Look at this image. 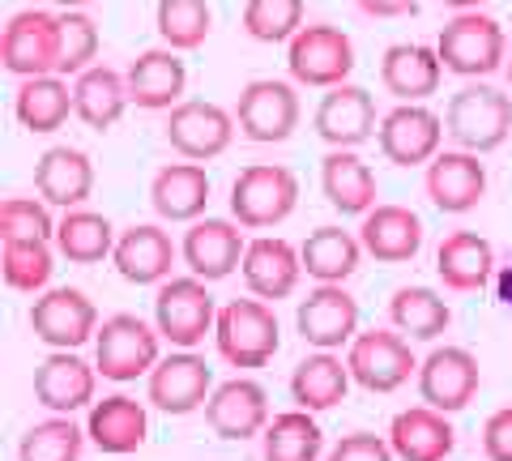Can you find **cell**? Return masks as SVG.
Wrapping results in <instances>:
<instances>
[{
	"instance_id": "obj_5",
	"label": "cell",
	"mask_w": 512,
	"mask_h": 461,
	"mask_svg": "<svg viewBox=\"0 0 512 461\" xmlns=\"http://www.w3.org/2000/svg\"><path fill=\"white\" fill-rule=\"evenodd\" d=\"M436 52L444 60L448 73L457 77H470V82H478V77H491L495 69L508 65V39H504V26L487 18V13H457L453 22H444L440 39H436Z\"/></svg>"
},
{
	"instance_id": "obj_6",
	"label": "cell",
	"mask_w": 512,
	"mask_h": 461,
	"mask_svg": "<svg viewBox=\"0 0 512 461\" xmlns=\"http://www.w3.org/2000/svg\"><path fill=\"white\" fill-rule=\"evenodd\" d=\"M154 325L163 333V342H171L175 351H197L205 342V333H214L218 325V304L210 295V282L201 278H167L154 295Z\"/></svg>"
},
{
	"instance_id": "obj_16",
	"label": "cell",
	"mask_w": 512,
	"mask_h": 461,
	"mask_svg": "<svg viewBox=\"0 0 512 461\" xmlns=\"http://www.w3.org/2000/svg\"><path fill=\"white\" fill-rule=\"evenodd\" d=\"M478 385H483V372H478V359L466 346H436L419 363V397L423 406L440 410V415L466 410L474 402Z\"/></svg>"
},
{
	"instance_id": "obj_11",
	"label": "cell",
	"mask_w": 512,
	"mask_h": 461,
	"mask_svg": "<svg viewBox=\"0 0 512 461\" xmlns=\"http://www.w3.org/2000/svg\"><path fill=\"white\" fill-rule=\"evenodd\" d=\"M0 60L13 77H47L60 69V18L47 9L13 13L0 39Z\"/></svg>"
},
{
	"instance_id": "obj_12",
	"label": "cell",
	"mask_w": 512,
	"mask_h": 461,
	"mask_svg": "<svg viewBox=\"0 0 512 461\" xmlns=\"http://www.w3.org/2000/svg\"><path fill=\"white\" fill-rule=\"evenodd\" d=\"M299 338L316 346V351H342L359 338V304L342 282H316L308 299H299L295 312Z\"/></svg>"
},
{
	"instance_id": "obj_51",
	"label": "cell",
	"mask_w": 512,
	"mask_h": 461,
	"mask_svg": "<svg viewBox=\"0 0 512 461\" xmlns=\"http://www.w3.org/2000/svg\"><path fill=\"white\" fill-rule=\"evenodd\" d=\"M504 77H508V94H512V56H508V65H504Z\"/></svg>"
},
{
	"instance_id": "obj_44",
	"label": "cell",
	"mask_w": 512,
	"mask_h": 461,
	"mask_svg": "<svg viewBox=\"0 0 512 461\" xmlns=\"http://www.w3.org/2000/svg\"><path fill=\"white\" fill-rule=\"evenodd\" d=\"M94 56H99V26L94 18H86L82 9H64L60 13V77H82L86 69H94Z\"/></svg>"
},
{
	"instance_id": "obj_2",
	"label": "cell",
	"mask_w": 512,
	"mask_h": 461,
	"mask_svg": "<svg viewBox=\"0 0 512 461\" xmlns=\"http://www.w3.org/2000/svg\"><path fill=\"white\" fill-rule=\"evenodd\" d=\"M158 359H163V333L133 312L107 316L99 333H94V368H99L103 380L128 385L137 376H150L158 368Z\"/></svg>"
},
{
	"instance_id": "obj_14",
	"label": "cell",
	"mask_w": 512,
	"mask_h": 461,
	"mask_svg": "<svg viewBox=\"0 0 512 461\" xmlns=\"http://www.w3.org/2000/svg\"><path fill=\"white\" fill-rule=\"evenodd\" d=\"M214 393V372L197 351H171L158 359V368L150 372L146 385V402L163 415H192L205 410Z\"/></svg>"
},
{
	"instance_id": "obj_43",
	"label": "cell",
	"mask_w": 512,
	"mask_h": 461,
	"mask_svg": "<svg viewBox=\"0 0 512 461\" xmlns=\"http://www.w3.org/2000/svg\"><path fill=\"white\" fill-rule=\"evenodd\" d=\"M244 30L256 43H291L303 30V0H248Z\"/></svg>"
},
{
	"instance_id": "obj_29",
	"label": "cell",
	"mask_w": 512,
	"mask_h": 461,
	"mask_svg": "<svg viewBox=\"0 0 512 461\" xmlns=\"http://www.w3.org/2000/svg\"><path fill=\"white\" fill-rule=\"evenodd\" d=\"M150 205L163 222H197L210 205V176L201 163H167L150 180Z\"/></svg>"
},
{
	"instance_id": "obj_22",
	"label": "cell",
	"mask_w": 512,
	"mask_h": 461,
	"mask_svg": "<svg viewBox=\"0 0 512 461\" xmlns=\"http://www.w3.org/2000/svg\"><path fill=\"white\" fill-rule=\"evenodd\" d=\"M35 193L52 210H82L94 193V163L77 146H52L35 163Z\"/></svg>"
},
{
	"instance_id": "obj_4",
	"label": "cell",
	"mask_w": 512,
	"mask_h": 461,
	"mask_svg": "<svg viewBox=\"0 0 512 461\" xmlns=\"http://www.w3.org/2000/svg\"><path fill=\"white\" fill-rule=\"evenodd\" d=\"M299 205V176L282 163H252L231 184V218L244 231L278 227Z\"/></svg>"
},
{
	"instance_id": "obj_23",
	"label": "cell",
	"mask_w": 512,
	"mask_h": 461,
	"mask_svg": "<svg viewBox=\"0 0 512 461\" xmlns=\"http://www.w3.org/2000/svg\"><path fill=\"white\" fill-rule=\"evenodd\" d=\"M244 282L256 299H286L299 286L303 278V257L291 240L282 235H261V240H248V252H244Z\"/></svg>"
},
{
	"instance_id": "obj_24",
	"label": "cell",
	"mask_w": 512,
	"mask_h": 461,
	"mask_svg": "<svg viewBox=\"0 0 512 461\" xmlns=\"http://www.w3.org/2000/svg\"><path fill=\"white\" fill-rule=\"evenodd\" d=\"M440 77H444V60L427 43H393L380 60V86L397 103H427L440 90Z\"/></svg>"
},
{
	"instance_id": "obj_3",
	"label": "cell",
	"mask_w": 512,
	"mask_h": 461,
	"mask_svg": "<svg viewBox=\"0 0 512 461\" xmlns=\"http://www.w3.org/2000/svg\"><path fill=\"white\" fill-rule=\"evenodd\" d=\"M214 342L231 368H265L282 346V329L265 299H231L218 308Z\"/></svg>"
},
{
	"instance_id": "obj_45",
	"label": "cell",
	"mask_w": 512,
	"mask_h": 461,
	"mask_svg": "<svg viewBox=\"0 0 512 461\" xmlns=\"http://www.w3.org/2000/svg\"><path fill=\"white\" fill-rule=\"evenodd\" d=\"M0 240H52L56 244L52 205L35 197H9L0 205Z\"/></svg>"
},
{
	"instance_id": "obj_26",
	"label": "cell",
	"mask_w": 512,
	"mask_h": 461,
	"mask_svg": "<svg viewBox=\"0 0 512 461\" xmlns=\"http://www.w3.org/2000/svg\"><path fill=\"white\" fill-rule=\"evenodd\" d=\"M86 436L99 453H111V457H124V453H137L141 444L150 436V415L137 397L128 393H111L103 402L90 406L86 415Z\"/></svg>"
},
{
	"instance_id": "obj_7",
	"label": "cell",
	"mask_w": 512,
	"mask_h": 461,
	"mask_svg": "<svg viewBox=\"0 0 512 461\" xmlns=\"http://www.w3.org/2000/svg\"><path fill=\"white\" fill-rule=\"evenodd\" d=\"M286 69H291L299 86H312V90L346 86V77L355 73V43H350L346 30L329 22L303 26L291 39V47H286Z\"/></svg>"
},
{
	"instance_id": "obj_18",
	"label": "cell",
	"mask_w": 512,
	"mask_h": 461,
	"mask_svg": "<svg viewBox=\"0 0 512 461\" xmlns=\"http://www.w3.org/2000/svg\"><path fill=\"white\" fill-rule=\"evenodd\" d=\"M244 252H248L244 231L227 218H197L184 231V244H180V257L188 265V274L201 278V282L231 278L235 269L244 265Z\"/></svg>"
},
{
	"instance_id": "obj_41",
	"label": "cell",
	"mask_w": 512,
	"mask_h": 461,
	"mask_svg": "<svg viewBox=\"0 0 512 461\" xmlns=\"http://www.w3.org/2000/svg\"><path fill=\"white\" fill-rule=\"evenodd\" d=\"M56 252L52 240H5V252H0V274L13 291L22 295H43L47 282H52V265Z\"/></svg>"
},
{
	"instance_id": "obj_46",
	"label": "cell",
	"mask_w": 512,
	"mask_h": 461,
	"mask_svg": "<svg viewBox=\"0 0 512 461\" xmlns=\"http://www.w3.org/2000/svg\"><path fill=\"white\" fill-rule=\"evenodd\" d=\"M325 461H397L389 436H376V432H350L329 449Z\"/></svg>"
},
{
	"instance_id": "obj_10",
	"label": "cell",
	"mask_w": 512,
	"mask_h": 461,
	"mask_svg": "<svg viewBox=\"0 0 512 461\" xmlns=\"http://www.w3.org/2000/svg\"><path fill=\"white\" fill-rule=\"evenodd\" d=\"M30 329L52 351H82L99 333V308L77 286H52L30 304Z\"/></svg>"
},
{
	"instance_id": "obj_17",
	"label": "cell",
	"mask_w": 512,
	"mask_h": 461,
	"mask_svg": "<svg viewBox=\"0 0 512 461\" xmlns=\"http://www.w3.org/2000/svg\"><path fill=\"white\" fill-rule=\"evenodd\" d=\"M316 137L333 150H359L363 141H372L380 133L376 120V99L363 86H333L325 99L316 103Z\"/></svg>"
},
{
	"instance_id": "obj_35",
	"label": "cell",
	"mask_w": 512,
	"mask_h": 461,
	"mask_svg": "<svg viewBox=\"0 0 512 461\" xmlns=\"http://www.w3.org/2000/svg\"><path fill=\"white\" fill-rule=\"evenodd\" d=\"M73 103H77V120L90 124L94 133H107L111 124L124 116L128 99V77L111 65H94L82 77H73Z\"/></svg>"
},
{
	"instance_id": "obj_49",
	"label": "cell",
	"mask_w": 512,
	"mask_h": 461,
	"mask_svg": "<svg viewBox=\"0 0 512 461\" xmlns=\"http://www.w3.org/2000/svg\"><path fill=\"white\" fill-rule=\"evenodd\" d=\"M440 5L457 9V13H470V9H478V5H483V0H440Z\"/></svg>"
},
{
	"instance_id": "obj_38",
	"label": "cell",
	"mask_w": 512,
	"mask_h": 461,
	"mask_svg": "<svg viewBox=\"0 0 512 461\" xmlns=\"http://www.w3.org/2000/svg\"><path fill=\"white\" fill-rule=\"evenodd\" d=\"M389 321L397 333H406L414 342H436L440 333L453 325V308L448 299L436 295L431 286H402L389 299Z\"/></svg>"
},
{
	"instance_id": "obj_48",
	"label": "cell",
	"mask_w": 512,
	"mask_h": 461,
	"mask_svg": "<svg viewBox=\"0 0 512 461\" xmlns=\"http://www.w3.org/2000/svg\"><path fill=\"white\" fill-rule=\"evenodd\" d=\"M359 9L367 18H406L419 9V0H359Z\"/></svg>"
},
{
	"instance_id": "obj_32",
	"label": "cell",
	"mask_w": 512,
	"mask_h": 461,
	"mask_svg": "<svg viewBox=\"0 0 512 461\" xmlns=\"http://www.w3.org/2000/svg\"><path fill=\"white\" fill-rule=\"evenodd\" d=\"M13 116H18V124H22L26 133H39V137L64 129V120L77 116L69 77H60V73L22 77L18 99H13Z\"/></svg>"
},
{
	"instance_id": "obj_42",
	"label": "cell",
	"mask_w": 512,
	"mask_h": 461,
	"mask_svg": "<svg viewBox=\"0 0 512 461\" xmlns=\"http://www.w3.org/2000/svg\"><path fill=\"white\" fill-rule=\"evenodd\" d=\"M154 26H158V39H163L171 52H192V47H201L210 39L214 13L205 0H158Z\"/></svg>"
},
{
	"instance_id": "obj_39",
	"label": "cell",
	"mask_w": 512,
	"mask_h": 461,
	"mask_svg": "<svg viewBox=\"0 0 512 461\" xmlns=\"http://www.w3.org/2000/svg\"><path fill=\"white\" fill-rule=\"evenodd\" d=\"M325 453V432L308 410H286L274 415L269 427L261 432V457L265 461H320Z\"/></svg>"
},
{
	"instance_id": "obj_21",
	"label": "cell",
	"mask_w": 512,
	"mask_h": 461,
	"mask_svg": "<svg viewBox=\"0 0 512 461\" xmlns=\"http://www.w3.org/2000/svg\"><path fill=\"white\" fill-rule=\"evenodd\" d=\"M423 184L440 214H470L487 197V167L470 150H440L427 163Z\"/></svg>"
},
{
	"instance_id": "obj_50",
	"label": "cell",
	"mask_w": 512,
	"mask_h": 461,
	"mask_svg": "<svg viewBox=\"0 0 512 461\" xmlns=\"http://www.w3.org/2000/svg\"><path fill=\"white\" fill-rule=\"evenodd\" d=\"M52 5H60V9H86L90 0H52Z\"/></svg>"
},
{
	"instance_id": "obj_20",
	"label": "cell",
	"mask_w": 512,
	"mask_h": 461,
	"mask_svg": "<svg viewBox=\"0 0 512 461\" xmlns=\"http://www.w3.org/2000/svg\"><path fill=\"white\" fill-rule=\"evenodd\" d=\"M94 389H99V368H90L77 351H52L35 368V402L52 415H77L94 406Z\"/></svg>"
},
{
	"instance_id": "obj_30",
	"label": "cell",
	"mask_w": 512,
	"mask_h": 461,
	"mask_svg": "<svg viewBox=\"0 0 512 461\" xmlns=\"http://www.w3.org/2000/svg\"><path fill=\"white\" fill-rule=\"evenodd\" d=\"M389 444L397 461H444L448 453L457 449V432L448 415L431 406H410V410H397L393 423H389Z\"/></svg>"
},
{
	"instance_id": "obj_1",
	"label": "cell",
	"mask_w": 512,
	"mask_h": 461,
	"mask_svg": "<svg viewBox=\"0 0 512 461\" xmlns=\"http://www.w3.org/2000/svg\"><path fill=\"white\" fill-rule=\"evenodd\" d=\"M444 133L470 154L500 150L512 133V99L487 82L461 86L444 107Z\"/></svg>"
},
{
	"instance_id": "obj_47",
	"label": "cell",
	"mask_w": 512,
	"mask_h": 461,
	"mask_svg": "<svg viewBox=\"0 0 512 461\" xmlns=\"http://www.w3.org/2000/svg\"><path fill=\"white\" fill-rule=\"evenodd\" d=\"M483 453L487 461H512V406L495 410L483 423Z\"/></svg>"
},
{
	"instance_id": "obj_28",
	"label": "cell",
	"mask_w": 512,
	"mask_h": 461,
	"mask_svg": "<svg viewBox=\"0 0 512 461\" xmlns=\"http://www.w3.org/2000/svg\"><path fill=\"white\" fill-rule=\"evenodd\" d=\"M359 240L367 257H376L384 265L414 261L423 248V218L406 210V205H376L372 214H363Z\"/></svg>"
},
{
	"instance_id": "obj_37",
	"label": "cell",
	"mask_w": 512,
	"mask_h": 461,
	"mask_svg": "<svg viewBox=\"0 0 512 461\" xmlns=\"http://www.w3.org/2000/svg\"><path fill=\"white\" fill-rule=\"evenodd\" d=\"M303 274L316 282H346L363 261V240L355 231L342 227H316L308 240L299 244Z\"/></svg>"
},
{
	"instance_id": "obj_34",
	"label": "cell",
	"mask_w": 512,
	"mask_h": 461,
	"mask_svg": "<svg viewBox=\"0 0 512 461\" xmlns=\"http://www.w3.org/2000/svg\"><path fill=\"white\" fill-rule=\"evenodd\" d=\"M350 363H342L333 351H316L308 359L295 363L291 372V397L299 410H308V415H320V410H333L346 402L350 393Z\"/></svg>"
},
{
	"instance_id": "obj_19",
	"label": "cell",
	"mask_w": 512,
	"mask_h": 461,
	"mask_svg": "<svg viewBox=\"0 0 512 461\" xmlns=\"http://www.w3.org/2000/svg\"><path fill=\"white\" fill-rule=\"evenodd\" d=\"M205 423L210 432L222 440H252L269 427V393L261 380L252 376H235L222 380L205 402Z\"/></svg>"
},
{
	"instance_id": "obj_36",
	"label": "cell",
	"mask_w": 512,
	"mask_h": 461,
	"mask_svg": "<svg viewBox=\"0 0 512 461\" xmlns=\"http://www.w3.org/2000/svg\"><path fill=\"white\" fill-rule=\"evenodd\" d=\"M116 227H111L107 214L94 210H64V218L56 222V252L73 265H99L116 252Z\"/></svg>"
},
{
	"instance_id": "obj_9",
	"label": "cell",
	"mask_w": 512,
	"mask_h": 461,
	"mask_svg": "<svg viewBox=\"0 0 512 461\" xmlns=\"http://www.w3.org/2000/svg\"><path fill=\"white\" fill-rule=\"evenodd\" d=\"M350 376L367 393H393L402 389L410 376H419V359L410 351V338L397 329H367L350 342Z\"/></svg>"
},
{
	"instance_id": "obj_27",
	"label": "cell",
	"mask_w": 512,
	"mask_h": 461,
	"mask_svg": "<svg viewBox=\"0 0 512 461\" xmlns=\"http://www.w3.org/2000/svg\"><path fill=\"white\" fill-rule=\"evenodd\" d=\"M128 99L141 111H171L184 103V86H188V69L171 47H150L128 65Z\"/></svg>"
},
{
	"instance_id": "obj_25",
	"label": "cell",
	"mask_w": 512,
	"mask_h": 461,
	"mask_svg": "<svg viewBox=\"0 0 512 461\" xmlns=\"http://www.w3.org/2000/svg\"><path fill=\"white\" fill-rule=\"evenodd\" d=\"M116 274L133 286H163L171 278V265H175V244L163 227L154 222H137V227L120 231L116 240Z\"/></svg>"
},
{
	"instance_id": "obj_31",
	"label": "cell",
	"mask_w": 512,
	"mask_h": 461,
	"mask_svg": "<svg viewBox=\"0 0 512 461\" xmlns=\"http://www.w3.org/2000/svg\"><path fill=\"white\" fill-rule=\"evenodd\" d=\"M320 193L338 214H372L376 210V171L363 163L359 150H329L320 163Z\"/></svg>"
},
{
	"instance_id": "obj_33",
	"label": "cell",
	"mask_w": 512,
	"mask_h": 461,
	"mask_svg": "<svg viewBox=\"0 0 512 461\" xmlns=\"http://www.w3.org/2000/svg\"><path fill=\"white\" fill-rule=\"evenodd\" d=\"M436 274L448 291H483L495 274V248L478 231H453L436 248Z\"/></svg>"
},
{
	"instance_id": "obj_8",
	"label": "cell",
	"mask_w": 512,
	"mask_h": 461,
	"mask_svg": "<svg viewBox=\"0 0 512 461\" xmlns=\"http://www.w3.org/2000/svg\"><path fill=\"white\" fill-rule=\"evenodd\" d=\"M235 124L239 137H248L252 146H278L299 129V94L291 82L278 77H256L239 90L235 103Z\"/></svg>"
},
{
	"instance_id": "obj_13",
	"label": "cell",
	"mask_w": 512,
	"mask_h": 461,
	"mask_svg": "<svg viewBox=\"0 0 512 461\" xmlns=\"http://www.w3.org/2000/svg\"><path fill=\"white\" fill-rule=\"evenodd\" d=\"M376 141L393 167H427L440 154L444 120L427 103H397L389 116H380Z\"/></svg>"
},
{
	"instance_id": "obj_15",
	"label": "cell",
	"mask_w": 512,
	"mask_h": 461,
	"mask_svg": "<svg viewBox=\"0 0 512 461\" xmlns=\"http://www.w3.org/2000/svg\"><path fill=\"white\" fill-rule=\"evenodd\" d=\"M235 116L227 107L218 103H205V99H188L180 107H171L167 116V146L188 158V163H210V158H218L222 150L231 146L235 137Z\"/></svg>"
},
{
	"instance_id": "obj_40",
	"label": "cell",
	"mask_w": 512,
	"mask_h": 461,
	"mask_svg": "<svg viewBox=\"0 0 512 461\" xmlns=\"http://www.w3.org/2000/svg\"><path fill=\"white\" fill-rule=\"evenodd\" d=\"M86 427L73 415H52L35 427H26V436L18 444L22 461H77L86 449Z\"/></svg>"
}]
</instances>
